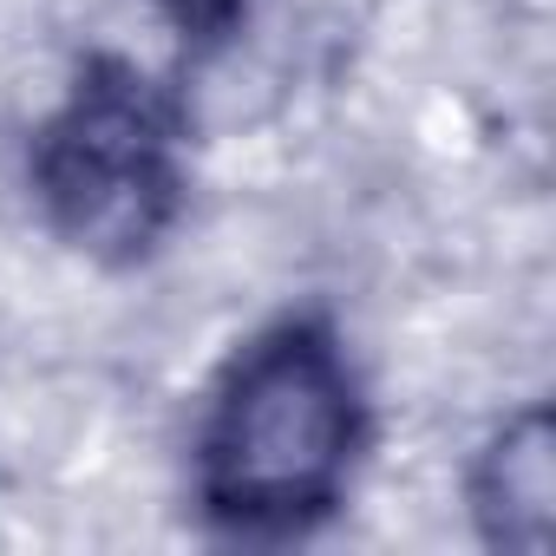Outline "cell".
Wrapping results in <instances>:
<instances>
[{
	"label": "cell",
	"mask_w": 556,
	"mask_h": 556,
	"mask_svg": "<svg viewBox=\"0 0 556 556\" xmlns=\"http://www.w3.org/2000/svg\"><path fill=\"white\" fill-rule=\"evenodd\" d=\"M380 439L374 380L328 302L262 315L203 380L184 504L210 543L289 549L334 530Z\"/></svg>",
	"instance_id": "1"
},
{
	"label": "cell",
	"mask_w": 556,
	"mask_h": 556,
	"mask_svg": "<svg viewBox=\"0 0 556 556\" xmlns=\"http://www.w3.org/2000/svg\"><path fill=\"white\" fill-rule=\"evenodd\" d=\"M21 184L40 229L86 268H151L197 203V118L184 86L125 47H86L27 131Z\"/></svg>",
	"instance_id": "2"
},
{
	"label": "cell",
	"mask_w": 556,
	"mask_h": 556,
	"mask_svg": "<svg viewBox=\"0 0 556 556\" xmlns=\"http://www.w3.org/2000/svg\"><path fill=\"white\" fill-rule=\"evenodd\" d=\"M465 523L491 556H543L556 543V413L549 400H517L497 413L458 471Z\"/></svg>",
	"instance_id": "3"
},
{
	"label": "cell",
	"mask_w": 556,
	"mask_h": 556,
	"mask_svg": "<svg viewBox=\"0 0 556 556\" xmlns=\"http://www.w3.org/2000/svg\"><path fill=\"white\" fill-rule=\"evenodd\" d=\"M151 21L177 40L184 60H216L242 40V27L255 21V0H144Z\"/></svg>",
	"instance_id": "4"
}]
</instances>
